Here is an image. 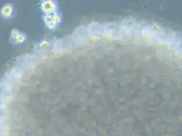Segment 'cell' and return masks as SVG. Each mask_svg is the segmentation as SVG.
<instances>
[{"label":"cell","mask_w":182,"mask_h":136,"mask_svg":"<svg viewBox=\"0 0 182 136\" xmlns=\"http://www.w3.org/2000/svg\"><path fill=\"white\" fill-rule=\"evenodd\" d=\"M15 13L14 6L10 3H7L3 4L0 8V16L4 19H9L12 18Z\"/></svg>","instance_id":"1"},{"label":"cell","mask_w":182,"mask_h":136,"mask_svg":"<svg viewBox=\"0 0 182 136\" xmlns=\"http://www.w3.org/2000/svg\"><path fill=\"white\" fill-rule=\"evenodd\" d=\"M23 73L24 70L14 65V67L11 68L8 72L6 73L5 76L8 77L9 78L15 82L16 80H20L22 78V76H23Z\"/></svg>","instance_id":"2"},{"label":"cell","mask_w":182,"mask_h":136,"mask_svg":"<svg viewBox=\"0 0 182 136\" xmlns=\"http://www.w3.org/2000/svg\"><path fill=\"white\" fill-rule=\"evenodd\" d=\"M19 31L16 29H12L10 33V42L13 45H17L16 44V39L18 34H19Z\"/></svg>","instance_id":"4"},{"label":"cell","mask_w":182,"mask_h":136,"mask_svg":"<svg viewBox=\"0 0 182 136\" xmlns=\"http://www.w3.org/2000/svg\"><path fill=\"white\" fill-rule=\"evenodd\" d=\"M26 40H27V35L23 32H19V34L18 35L17 39H16V44H19V45H22L23 44Z\"/></svg>","instance_id":"6"},{"label":"cell","mask_w":182,"mask_h":136,"mask_svg":"<svg viewBox=\"0 0 182 136\" xmlns=\"http://www.w3.org/2000/svg\"><path fill=\"white\" fill-rule=\"evenodd\" d=\"M0 136H8V133H7V131L0 132Z\"/></svg>","instance_id":"8"},{"label":"cell","mask_w":182,"mask_h":136,"mask_svg":"<svg viewBox=\"0 0 182 136\" xmlns=\"http://www.w3.org/2000/svg\"><path fill=\"white\" fill-rule=\"evenodd\" d=\"M0 118L2 119L8 118V110L6 106H0Z\"/></svg>","instance_id":"5"},{"label":"cell","mask_w":182,"mask_h":136,"mask_svg":"<svg viewBox=\"0 0 182 136\" xmlns=\"http://www.w3.org/2000/svg\"><path fill=\"white\" fill-rule=\"evenodd\" d=\"M7 128H8L7 119L0 118V132L7 131Z\"/></svg>","instance_id":"7"},{"label":"cell","mask_w":182,"mask_h":136,"mask_svg":"<svg viewBox=\"0 0 182 136\" xmlns=\"http://www.w3.org/2000/svg\"><path fill=\"white\" fill-rule=\"evenodd\" d=\"M14 82V81L4 76L0 79V91L11 93V91H12Z\"/></svg>","instance_id":"3"}]
</instances>
